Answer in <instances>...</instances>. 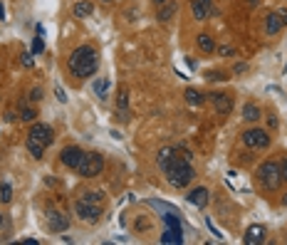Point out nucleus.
<instances>
[{
  "label": "nucleus",
  "instance_id": "obj_1",
  "mask_svg": "<svg viewBox=\"0 0 287 245\" xmlns=\"http://www.w3.org/2000/svg\"><path fill=\"white\" fill-rule=\"evenodd\" d=\"M67 67L70 72L77 77V79H87L92 77L97 70H99V54L92 45H79L67 60Z\"/></svg>",
  "mask_w": 287,
  "mask_h": 245
},
{
  "label": "nucleus",
  "instance_id": "obj_2",
  "mask_svg": "<svg viewBox=\"0 0 287 245\" xmlns=\"http://www.w3.org/2000/svg\"><path fill=\"white\" fill-rule=\"evenodd\" d=\"M161 171H163L166 181L174 186V188H186V186L196 178V171H193V166H191V161L176 156V151H174V158L166 161L163 166H161Z\"/></svg>",
  "mask_w": 287,
  "mask_h": 245
},
{
  "label": "nucleus",
  "instance_id": "obj_3",
  "mask_svg": "<svg viewBox=\"0 0 287 245\" xmlns=\"http://www.w3.org/2000/svg\"><path fill=\"white\" fill-rule=\"evenodd\" d=\"M255 178L265 191H277L282 186V176H280V166L277 161H263L255 171Z\"/></svg>",
  "mask_w": 287,
  "mask_h": 245
},
{
  "label": "nucleus",
  "instance_id": "obj_4",
  "mask_svg": "<svg viewBox=\"0 0 287 245\" xmlns=\"http://www.w3.org/2000/svg\"><path fill=\"white\" fill-rule=\"evenodd\" d=\"M104 171V156L97 154V151H90V154H84L82 161H79V166H77V174L82 178H94Z\"/></svg>",
  "mask_w": 287,
  "mask_h": 245
},
{
  "label": "nucleus",
  "instance_id": "obj_5",
  "mask_svg": "<svg viewBox=\"0 0 287 245\" xmlns=\"http://www.w3.org/2000/svg\"><path fill=\"white\" fill-rule=\"evenodd\" d=\"M74 213H77V218L79 221H84V223H99L102 221V215H104V210H102V206H97V203H90V201H77L74 203Z\"/></svg>",
  "mask_w": 287,
  "mask_h": 245
},
{
  "label": "nucleus",
  "instance_id": "obj_6",
  "mask_svg": "<svg viewBox=\"0 0 287 245\" xmlns=\"http://www.w3.org/2000/svg\"><path fill=\"white\" fill-rule=\"evenodd\" d=\"M243 144L248 146V149H268L270 146V134L265 131V129H260V126H252V129H245L243 134Z\"/></svg>",
  "mask_w": 287,
  "mask_h": 245
},
{
  "label": "nucleus",
  "instance_id": "obj_7",
  "mask_svg": "<svg viewBox=\"0 0 287 245\" xmlns=\"http://www.w3.org/2000/svg\"><path fill=\"white\" fill-rule=\"evenodd\" d=\"M27 139H33V141H37V144H42L47 149V146L54 144V129L50 124H45V122H35L30 126V131H27Z\"/></svg>",
  "mask_w": 287,
  "mask_h": 245
},
{
  "label": "nucleus",
  "instance_id": "obj_8",
  "mask_svg": "<svg viewBox=\"0 0 287 245\" xmlns=\"http://www.w3.org/2000/svg\"><path fill=\"white\" fill-rule=\"evenodd\" d=\"M45 218H47V228L52 233H65L70 228V215L62 210H47Z\"/></svg>",
  "mask_w": 287,
  "mask_h": 245
},
{
  "label": "nucleus",
  "instance_id": "obj_9",
  "mask_svg": "<svg viewBox=\"0 0 287 245\" xmlns=\"http://www.w3.org/2000/svg\"><path fill=\"white\" fill-rule=\"evenodd\" d=\"M82 156H84V151H82L79 146H65V149L60 151V163H62L65 169H74V171H77Z\"/></svg>",
  "mask_w": 287,
  "mask_h": 245
},
{
  "label": "nucleus",
  "instance_id": "obj_10",
  "mask_svg": "<svg viewBox=\"0 0 287 245\" xmlns=\"http://www.w3.org/2000/svg\"><path fill=\"white\" fill-rule=\"evenodd\" d=\"M208 99L213 102L215 112H218L220 117H228V114L233 112V97H231V94H225V92H213V94H208Z\"/></svg>",
  "mask_w": 287,
  "mask_h": 245
},
{
  "label": "nucleus",
  "instance_id": "obj_11",
  "mask_svg": "<svg viewBox=\"0 0 287 245\" xmlns=\"http://www.w3.org/2000/svg\"><path fill=\"white\" fill-rule=\"evenodd\" d=\"M186 201H188L191 206H196V208H206V206H208V201H211V193H208V188H203V186H198V188L188 191V196H186Z\"/></svg>",
  "mask_w": 287,
  "mask_h": 245
},
{
  "label": "nucleus",
  "instance_id": "obj_12",
  "mask_svg": "<svg viewBox=\"0 0 287 245\" xmlns=\"http://www.w3.org/2000/svg\"><path fill=\"white\" fill-rule=\"evenodd\" d=\"M265 235H268V230H265L260 223H252V226H248L243 240H245L248 245H260V243H265Z\"/></svg>",
  "mask_w": 287,
  "mask_h": 245
},
{
  "label": "nucleus",
  "instance_id": "obj_13",
  "mask_svg": "<svg viewBox=\"0 0 287 245\" xmlns=\"http://www.w3.org/2000/svg\"><path fill=\"white\" fill-rule=\"evenodd\" d=\"M191 13L196 20H206L213 13V0H191Z\"/></svg>",
  "mask_w": 287,
  "mask_h": 245
},
{
  "label": "nucleus",
  "instance_id": "obj_14",
  "mask_svg": "<svg viewBox=\"0 0 287 245\" xmlns=\"http://www.w3.org/2000/svg\"><path fill=\"white\" fill-rule=\"evenodd\" d=\"M176 10H179V5L174 3V0H168V3L159 5V10H156V20H159V22H168L171 18L176 15Z\"/></svg>",
  "mask_w": 287,
  "mask_h": 245
},
{
  "label": "nucleus",
  "instance_id": "obj_15",
  "mask_svg": "<svg viewBox=\"0 0 287 245\" xmlns=\"http://www.w3.org/2000/svg\"><path fill=\"white\" fill-rule=\"evenodd\" d=\"M282 27H285V25H282V20H280L277 10H275V13H270V15L265 18V33H268L270 37H272V35H277V33L282 30Z\"/></svg>",
  "mask_w": 287,
  "mask_h": 245
},
{
  "label": "nucleus",
  "instance_id": "obj_16",
  "mask_svg": "<svg viewBox=\"0 0 287 245\" xmlns=\"http://www.w3.org/2000/svg\"><path fill=\"white\" fill-rule=\"evenodd\" d=\"M92 13H94V5L90 3V0H79V3H74V8H72V15H74L77 20L90 18Z\"/></svg>",
  "mask_w": 287,
  "mask_h": 245
},
{
  "label": "nucleus",
  "instance_id": "obj_17",
  "mask_svg": "<svg viewBox=\"0 0 287 245\" xmlns=\"http://www.w3.org/2000/svg\"><path fill=\"white\" fill-rule=\"evenodd\" d=\"M183 99H186V102H188L191 106H203L208 97H206L203 92H198V89H193V87H188V89L183 92Z\"/></svg>",
  "mask_w": 287,
  "mask_h": 245
},
{
  "label": "nucleus",
  "instance_id": "obj_18",
  "mask_svg": "<svg viewBox=\"0 0 287 245\" xmlns=\"http://www.w3.org/2000/svg\"><path fill=\"white\" fill-rule=\"evenodd\" d=\"M263 117V112H260V106H257V104H252V102H248V104H243V119L245 122H257V119H260Z\"/></svg>",
  "mask_w": 287,
  "mask_h": 245
},
{
  "label": "nucleus",
  "instance_id": "obj_19",
  "mask_svg": "<svg viewBox=\"0 0 287 245\" xmlns=\"http://www.w3.org/2000/svg\"><path fill=\"white\" fill-rule=\"evenodd\" d=\"M196 45H198V50H203L206 54H208V52H215V42H213V37H211L208 33H200V35L196 37Z\"/></svg>",
  "mask_w": 287,
  "mask_h": 245
},
{
  "label": "nucleus",
  "instance_id": "obj_20",
  "mask_svg": "<svg viewBox=\"0 0 287 245\" xmlns=\"http://www.w3.org/2000/svg\"><path fill=\"white\" fill-rule=\"evenodd\" d=\"M109 87H111L109 77H104V79H97V82H94V94H97L99 99H107V97H109Z\"/></svg>",
  "mask_w": 287,
  "mask_h": 245
},
{
  "label": "nucleus",
  "instance_id": "obj_21",
  "mask_svg": "<svg viewBox=\"0 0 287 245\" xmlns=\"http://www.w3.org/2000/svg\"><path fill=\"white\" fill-rule=\"evenodd\" d=\"M25 149L30 151V156H33L35 161H40V158L45 156V146L37 144V141H33V139H27V141H25Z\"/></svg>",
  "mask_w": 287,
  "mask_h": 245
},
{
  "label": "nucleus",
  "instance_id": "obj_22",
  "mask_svg": "<svg viewBox=\"0 0 287 245\" xmlns=\"http://www.w3.org/2000/svg\"><path fill=\"white\" fill-rule=\"evenodd\" d=\"M161 243H183V235L179 228H168L163 235H161Z\"/></svg>",
  "mask_w": 287,
  "mask_h": 245
},
{
  "label": "nucleus",
  "instance_id": "obj_23",
  "mask_svg": "<svg viewBox=\"0 0 287 245\" xmlns=\"http://www.w3.org/2000/svg\"><path fill=\"white\" fill-rule=\"evenodd\" d=\"M35 117H37L35 109L27 104V102H20V119H22V122H33Z\"/></svg>",
  "mask_w": 287,
  "mask_h": 245
},
{
  "label": "nucleus",
  "instance_id": "obj_24",
  "mask_svg": "<svg viewBox=\"0 0 287 245\" xmlns=\"http://www.w3.org/2000/svg\"><path fill=\"white\" fill-rule=\"evenodd\" d=\"M82 201H90V203L104 206V193H99V191H87V193H82Z\"/></svg>",
  "mask_w": 287,
  "mask_h": 245
},
{
  "label": "nucleus",
  "instance_id": "obj_25",
  "mask_svg": "<svg viewBox=\"0 0 287 245\" xmlns=\"http://www.w3.org/2000/svg\"><path fill=\"white\" fill-rule=\"evenodd\" d=\"M10 201H13V186L0 183V203H10Z\"/></svg>",
  "mask_w": 287,
  "mask_h": 245
},
{
  "label": "nucleus",
  "instance_id": "obj_26",
  "mask_svg": "<svg viewBox=\"0 0 287 245\" xmlns=\"http://www.w3.org/2000/svg\"><path fill=\"white\" fill-rule=\"evenodd\" d=\"M174 158V149L171 146H166V149H159V154H156V161H159V166H163L166 161H171Z\"/></svg>",
  "mask_w": 287,
  "mask_h": 245
},
{
  "label": "nucleus",
  "instance_id": "obj_27",
  "mask_svg": "<svg viewBox=\"0 0 287 245\" xmlns=\"http://www.w3.org/2000/svg\"><path fill=\"white\" fill-rule=\"evenodd\" d=\"M206 79H211V82H228L231 77H228L225 72H220V70H211V72H206Z\"/></svg>",
  "mask_w": 287,
  "mask_h": 245
},
{
  "label": "nucleus",
  "instance_id": "obj_28",
  "mask_svg": "<svg viewBox=\"0 0 287 245\" xmlns=\"http://www.w3.org/2000/svg\"><path fill=\"white\" fill-rule=\"evenodd\" d=\"M126 106H129V94H126V89L122 87L119 94H117V109H126Z\"/></svg>",
  "mask_w": 287,
  "mask_h": 245
},
{
  "label": "nucleus",
  "instance_id": "obj_29",
  "mask_svg": "<svg viewBox=\"0 0 287 245\" xmlns=\"http://www.w3.org/2000/svg\"><path fill=\"white\" fill-rule=\"evenodd\" d=\"M215 52L220 57H235V47H231V45H220V47H215Z\"/></svg>",
  "mask_w": 287,
  "mask_h": 245
},
{
  "label": "nucleus",
  "instance_id": "obj_30",
  "mask_svg": "<svg viewBox=\"0 0 287 245\" xmlns=\"http://www.w3.org/2000/svg\"><path fill=\"white\" fill-rule=\"evenodd\" d=\"M20 62H22L27 70L35 67V60H33V54H30V52H22V54H20Z\"/></svg>",
  "mask_w": 287,
  "mask_h": 245
},
{
  "label": "nucleus",
  "instance_id": "obj_31",
  "mask_svg": "<svg viewBox=\"0 0 287 245\" xmlns=\"http://www.w3.org/2000/svg\"><path fill=\"white\" fill-rule=\"evenodd\" d=\"M42 50H45V40L37 35V37H35V42H33V52H35V54H40Z\"/></svg>",
  "mask_w": 287,
  "mask_h": 245
},
{
  "label": "nucleus",
  "instance_id": "obj_32",
  "mask_svg": "<svg viewBox=\"0 0 287 245\" xmlns=\"http://www.w3.org/2000/svg\"><path fill=\"white\" fill-rule=\"evenodd\" d=\"M277 166H280V176H282V181H287V156H282V161H277Z\"/></svg>",
  "mask_w": 287,
  "mask_h": 245
},
{
  "label": "nucleus",
  "instance_id": "obj_33",
  "mask_svg": "<svg viewBox=\"0 0 287 245\" xmlns=\"http://www.w3.org/2000/svg\"><path fill=\"white\" fill-rule=\"evenodd\" d=\"M30 102H40L42 99V89L40 87H35V89H30V97H27Z\"/></svg>",
  "mask_w": 287,
  "mask_h": 245
},
{
  "label": "nucleus",
  "instance_id": "obj_34",
  "mask_svg": "<svg viewBox=\"0 0 287 245\" xmlns=\"http://www.w3.org/2000/svg\"><path fill=\"white\" fill-rule=\"evenodd\" d=\"M54 97H57V102H67V92L62 87H54Z\"/></svg>",
  "mask_w": 287,
  "mask_h": 245
},
{
  "label": "nucleus",
  "instance_id": "obj_35",
  "mask_svg": "<svg viewBox=\"0 0 287 245\" xmlns=\"http://www.w3.org/2000/svg\"><path fill=\"white\" fill-rule=\"evenodd\" d=\"M233 72H235V74H243V72H248V62H235Z\"/></svg>",
  "mask_w": 287,
  "mask_h": 245
},
{
  "label": "nucleus",
  "instance_id": "obj_36",
  "mask_svg": "<svg viewBox=\"0 0 287 245\" xmlns=\"http://www.w3.org/2000/svg\"><path fill=\"white\" fill-rule=\"evenodd\" d=\"M277 15H280L282 25H287V8H280V10H277Z\"/></svg>",
  "mask_w": 287,
  "mask_h": 245
},
{
  "label": "nucleus",
  "instance_id": "obj_37",
  "mask_svg": "<svg viewBox=\"0 0 287 245\" xmlns=\"http://www.w3.org/2000/svg\"><path fill=\"white\" fill-rule=\"evenodd\" d=\"M0 20H5V5L0 3Z\"/></svg>",
  "mask_w": 287,
  "mask_h": 245
},
{
  "label": "nucleus",
  "instance_id": "obj_38",
  "mask_svg": "<svg viewBox=\"0 0 287 245\" xmlns=\"http://www.w3.org/2000/svg\"><path fill=\"white\" fill-rule=\"evenodd\" d=\"M151 3H154V5L159 8V5H163V3H168V0H151Z\"/></svg>",
  "mask_w": 287,
  "mask_h": 245
},
{
  "label": "nucleus",
  "instance_id": "obj_39",
  "mask_svg": "<svg viewBox=\"0 0 287 245\" xmlns=\"http://www.w3.org/2000/svg\"><path fill=\"white\" fill-rule=\"evenodd\" d=\"M245 3H248V8H255V5H257V0H245Z\"/></svg>",
  "mask_w": 287,
  "mask_h": 245
},
{
  "label": "nucleus",
  "instance_id": "obj_40",
  "mask_svg": "<svg viewBox=\"0 0 287 245\" xmlns=\"http://www.w3.org/2000/svg\"><path fill=\"white\" fill-rule=\"evenodd\" d=\"M282 206H287V193H285V196H282Z\"/></svg>",
  "mask_w": 287,
  "mask_h": 245
},
{
  "label": "nucleus",
  "instance_id": "obj_41",
  "mask_svg": "<svg viewBox=\"0 0 287 245\" xmlns=\"http://www.w3.org/2000/svg\"><path fill=\"white\" fill-rule=\"evenodd\" d=\"M102 3H107V5H109V3H114V0H102Z\"/></svg>",
  "mask_w": 287,
  "mask_h": 245
},
{
  "label": "nucleus",
  "instance_id": "obj_42",
  "mask_svg": "<svg viewBox=\"0 0 287 245\" xmlns=\"http://www.w3.org/2000/svg\"><path fill=\"white\" fill-rule=\"evenodd\" d=\"M282 72H285V74H287V62H285V70H282Z\"/></svg>",
  "mask_w": 287,
  "mask_h": 245
},
{
  "label": "nucleus",
  "instance_id": "obj_43",
  "mask_svg": "<svg viewBox=\"0 0 287 245\" xmlns=\"http://www.w3.org/2000/svg\"><path fill=\"white\" fill-rule=\"evenodd\" d=\"M0 226H3V215H0Z\"/></svg>",
  "mask_w": 287,
  "mask_h": 245
}]
</instances>
